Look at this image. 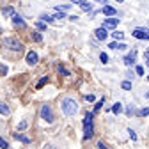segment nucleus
<instances>
[{
  "label": "nucleus",
  "instance_id": "obj_32",
  "mask_svg": "<svg viewBox=\"0 0 149 149\" xmlns=\"http://www.w3.org/2000/svg\"><path fill=\"white\" fill-rule=\"evenodd\" d=\"M98 149H108V146H107L103 140H100V142H98Z\"/></svg>",
  "mask_w": 149,
  "mask_h": 149
},
{
  "label": "nucleus",
  "instance_id": "obj_29",
  "mask_svg": "<svg viewBox=\"0 0 149 149\" xmlns=\"http://www.w3.org/2000/svg\"><path fill=\"white\" fill-rule=\"evenodd\" d=\"M0 147H2V149H9V144H7V140H4L2 137H0Z\"/></svg>",
  "mask_w": 149,
  "mask_h": 149
},
{
  "label": "nucleus",
  "instance_id": "obj_12",
  "mask_svg": "<svg viewBox=\"0 0 149 149\" xmlns=\"http://www.w3.org/2000/svg\"><path fill=\"white\" fill-rule=\"evenodd\" d=\"M112 50H126L128 48V45H124V43H117V41H114V43H110L108 45Z\"/></svg>",
  "mask_w": 149,
  "mask_h": 149
},
{
  "label": "nucleus",
  "instance_id": "obj_11",
  "mask_svg": "<svg viewBox=\"0 0 149 149\" xmlns=\"http://www.w3.org/2000/svg\"><path fill=\"white\" fill-rule=\"evenodd\" d=\"M101 13L107 14V16H117V11L114 7H110V6H103L101 7Z\"/></svg>",
  "mask_w": 149,
  "mask_h": 149
},
{
  "label": "nucleus",
  "instance_id": "obj_47",
  "mask_svg": "<svg viewBox=\"0 0 149 149\" xmlns=\"http://www.w3.org/2000/svg\"><path fill=\"white\" fill-rule=\"evenodd\" d=\"M147 80H149V77H147Z\"/></svg>",
  "mask_w": 149,
  "mask_h": 149
},
{
  "label": "nucleus",
  "instance_id": "obj_9",
  "mask_svg": "<svg viewBox=\"0 0 149 149\" xmlns=\"http://www.w3.org/2000/svg\"><path fill=\"white\" fill-rule=\"evenodd\" d=\"M94 34H96V39H100V41H105L107 37H108V32H107V29H105V27L96 29V30H94Z\"/></svg>",
  "mask_w": 149,
  "mask_h": 149
},
{
  "label": "nucleus",
  "instance_id": "obj_8",
  "mask_svg": "<svg viewBox=\"0 0 149 149\" xmlns=\"http://www.w3.org/2000/svg\"><path fill=\"white\" fill-rule=\"evenodd\" d=\"M13 23H14L16 27H20V29H25V27H27V23L23 22V18L18 14V13H14V14H13Z\"/></svg>",
  "mask_w": 149,
  "mask_h": 149
},
{
  "label": "nucleus",
  "instance_id": "obj_39",
  "mask_svg": "<svg viewBox=\"0 0 149 149\" xmlns=\"http://www.w3.org/2000/svg\"><path fill=\"white\" fill-rule=\"evenodd\" d=\"M126 77H128V78H133L135 74H133V71H128V73H126Z\"/></svg>",
  "mask_w": 149,
  "mask_h": 149
},
{
  "label": "nucleus",
  "instance_id": "obj_33",
  "mask_svg": "<svg viewBox=\"0 0 149 149\" xmlns=\"http://www.w3.org/2000/svg\"><path fill=\"white\" fill-rule=\"evenodd\" d=\"M7 71H9V68H7V66H4V64L0 66V73H2V74H7Z\"/></svg>",
  "mask_w": 149,
  "mask_h": 149
},
{
  "label": "nucleus",
  "instance_id": "obj_2",
  "mask_svg": "<svg viewBox=\"0 0 149 149\" xmlns=\"http://www.w3.org/2000/svg\"><path fill=\"white\" fill-rule=\"evenodd\" d=\"M92 119H94V114H85L84 117V140H89L92 135H94V124H92Z\"/></svg>",
  "mask_w": 149,
  "mask_h": 149
},
{
  "label": "nucleus",
  "instance_id": "obj_45",
  "mask_svg": "<svg viewBox=\"0 0 149 149\" xmlns=\"http://www.w3.org/2000/svg\"><path fill=\"white\" fill-rule=\"evenodd\" d=\"M117 2H119V4H123V0H117Z\"/></svg>",
  "mask_w": 149,
  "mask_h": 149
},
{
  "label": "nucleus",
  "instance_id": "obj_42",
  "mask_svg": "<svg viewBox=\"0 0 149 149\" xmlns=\"http://www.w3.org/2000/svg\"><path fill=\"white\" fill-rule=\"evenodd\" d=\"M96 2H100V4H107V0H96Z\"/></svg>",
  "mask_w": 149,
  "mask_h": 149
},
{
  "label": "nucleus",
  "instance_id": "obj_30",
  "mask_svg": "<svg viewBox=\"0 0 149 149\" xmlns=\"http://www.w3.org/2000/svg\"><path fill=\"white\" fill-rule=\"evenodd\" d=\"M100 61H101L103 64H107V62H108V55H107V53H100Z\"/></svg>",
  "mask_w": 149,
  "mask_h": 149
},
{
  "label": "nucleus",
  "instance_id": "obj_34",
  "mask_svg": "<svg viewBox=\"0 0 149 149\" xmlns=\"http://www.w3.org/2000/svg\"><path fill=\"white\" fill-rule=\"evenodd\" d=\"M94 100H96V98H94V94H87V96H85V101H89V103H92Z\"/></svg>",
  "mask_w": 149,
  "mask_h": 149
},
{
  "label": "nucleus",
  "instance_id": "obj_44",
  "mask_svg": "<svg viewBox=\"0 0 149 149\" xmlns=\"http://www.w3.org/2000/svg\"><path fill=\"white\" fill-rule=\"evenodd\" d=\"M146 64H147V66H149V59H147V61H146Z\"/></svg>",
  "mask_w": 149,
  "mask_h": 149
},
{
  "label": "nucleus",
  "instance_id": "obj_43",
  "mask_svg": "<svg viewBox=\"0 0 149 149\" xmlns=\"http://www.w3.org/2000/svg\"><path fill=\"white\" fill-rule=\"evenodd\" d=\"M146 98H149V91H147V92H146Z\"/></svg>",
  "mask_w": 149,
  "mask_h": 149
},
{
  "label": "nucleus",
  "instance_id": "obj_14",
  "mask_svg": "<svg viewBox=\"0 0 149 149\" xmlns=\"http://www.w3.org/2000/svg\"><path fill=\"white\" fill-rule=\"evenodd\" d=\"M0 114H2V116H9V107L6 103H2V101H0Z\"/></svg>",
  "mask_w": 149,
  "mask_h": 149
},
{
  "label": "nucleus",
  "instance_id": "obj_7",
  "mask_svg": "<svg viewBox=\"0 0 149 149\" xmlns=\"http://www.w3.org/2000/svg\"><path fill=\"white\" fill-rule=\"evenodd\" d=\"M135 57H137V53H135V50H132V52H130L126 57L123 59V62H124L126 66H133V64H135Z\"/></svg>",
  "mask_w": 149,
  "mask_h": 149
},
{
  "label": "nucleus",
  "instance_id": "obj_16",
  "mask_svg": "<svg viewBox=\"0 0 149 149\" xmlns=\"http://www.w3.org/2000/svg\"><path fill=\"white\" fill-rule=\"evenodd\" d=\"M80 7H82V11H85V13H91V11H92V4H89L87 0H85L84 4H80Z\"/></svg>",
  "mask_w": 149,
  "mask_h": 149
},
{
  "label": "nucleus",
  "instance_id": "obj_4",
  "mask_svg": "<svg viewBox=\"0 0 149 149\" xmlns=\"http://www.w3.org/2000/svg\"><path fill=\"white\" fill-rule=\"evenodd\" d=\"M41 119H45L46 123H53V112H52V107L48 105V103H45L43 107H41Z\"/></svg>",
  "mask_w": 149,
  "mask_h": 149
},
{
  "label": "nucleus",
  "instance_id": "obj_21",
  "mask_svg": "<svg viewBox=\"0 0 149 149\" xmlns=\"http://www.w3.org/2000/svg\"><path fill=\"white\" fill-rule=\"evenodd\" d=\"M137 116H140V117H146V116H149V108L146 107V108H140L139 112H137Z\"/></svg>",
  "mask_w": 149,
  "mask_h": 149
},
{
  "label": "nucleus",
  "instance_id": "obj_19",
  "mask_svg": "<svg viewBox=\"0 0 149 149\" xmlns=\"http://www.w3.org/2000/svg\"><path fill=\"white\" fill-rule=\"evenodd\" d=\"M105 105V98H101V100H98V103L94 105V114H96V112H100V108Z\"/></svg>",
  "mask_w": 149,
  "mask_h": 149
},
{
  "label": "nucleus",
  "instance_id": "obj_20",
  "mask_svg": "<svg viewBox=\"0 0 149 149\" xmlns=\"http://www.w3.org/2000/svg\"><path fill=\"white\" fill-rule=\"evenodd\" d=\"M41 22H45V23H52V22H53V18H52L50 14H41Z\"/></svg>",
  "mask_w": 149,
  "mask_h": 149
},
{
  "label": "nucleus",
  "instance_id": "obj_10",
  "mask_svg": "<svg viewBox=\"0 0 149 149\" xmlns=\"http://www.w3.org/2000/svg\"><path fill=\"white\" fill-rule=\"evenodd\" d=\"M37 59H39V57H37V53H36V52H32V50H30V52L27 53V64H30V66H32V64H36V62H37Z\"/></svg>",
  "mask_w": 149,
  "mask_h": 149
},
{
  "label": "nucleus",
  "instance_id": "obj_40",
  "mask_svg": "<svg viewBox=\"0 0 149 149\" xmlns=\"http://www.w3.org/2000/svg\"><path fill=\"white\" fill-rule=\"evenodd\" d=\"M144 57H147V59H149V48H147V50L144 52Z\"/></svg>",
  "mask_w": 149,
  "mask_h": 149
},
{
  "label": "nucleus",
  "instance_id": "obj_31",
  "mask_svg": "<svg viewBox=\"0 0 149 149\" xmlns=\"http://www.w3.org/2000/svg\"><path fill=\"white\" fill-rule=\"evenodd\" d=\"M135 73L142 77V74H144V68H142V66H137V68H135Z\"/></svg>",
  "mask_w": 149,
  "mask_h": 149
},
{
  "label": "nucleus",
  "instance_id": "obj_41",
  "mask_svg": "<svg viewBox=\"0 0 149 149\" xmlns=\"http://www.w3.org/2000/svg\"><path fill=\"white\" fill-rule=\"evenodd\" d=\"M45 149H57V147H55V146H46Z\"/></svg>",
  "mask_w": 149,
  "mask_h": 149
},
{
  "label": "nucleus",
  "instance_id": "obj_1",
  "mask_svg": "<svg viewBox=\"0 0 149 149\" xmlns=\"http://www.w3.org/2000/svg\"><path fill=\"white\" fill-rule=\"evenodd\" d=\"M61 107H62V112H64L68 117H73L78 112V103L74 101L73 98H64L61 101Z\"/></svg>",
  "mask_w": 149,
  "mask_h": 149
},
{
  "label": "nucleus",
  "instance_id": "obj_46",
  "mask_svg": "<svg viewBox=\"0 0 149 149\" xmlns=\"http://www.w3.org/2000/svg\"><path fill=\"white\" fill-rule=\"evenodd\" d=\"M147 41H149V34H147Z\"/></svg>",
  "mask_w": 149,
  "mask_h": 149
},
{
  "label": "nucleus",
  "instance_id": "obj_35",
  "mask_svg": "<svg viewBox=\"0 0 149 149\" xmlns=\"http://www.w3.org/2000/svg\"><path fill=\"white\" fill-rule=\"evenodd\" d=\"M128 133H130V137H132V140H137V133L133 132V130H128Z\"/></svg>",
  "mask_w": 149,
  "mask_h": 149
},
{
  "label": "nucleus",
  "instance_id": "obj_23",
  "mask_svg": "<svg viewBox=\"0 0 149 149\" xmlns=\"http://www.w3.org/2000/svg\"><path fill=\"white\" fill-rule=\"evenodd\" d=\"M46 82H48V77H43V78H41L39 82H37V85H36V89H41V87H43V85H45Z\"/></svg>",
  "mask_w": 149,
  "mask_h": 149
},
{
  "label": "nucleus",
  "instance_id": "obj_13",
  "mask_svg": "<svg viewBox=\"0 0 149 149\" xmlns=\"http://www.w3.org/2000/svg\"><path fill=\"white\" fill-rule=\"evenodd\" d=\"M14 139L20 140V142H23V144H30V139L25 137V135H20V133H14Z\"/></svg>",
  "mask_w": 149,
  "mask_h": 149
},
{
  "label": "nucleus",
  "instance_id": "obj_25",
  "mask_svg": "<svg viewBox=\"0 0 149 149\" xmlns=\"http://www.w3.org/2000/svg\"><path fill=\"white\" fill-rule=\"evenodd\" d=\"M69 7H71V4H64V6H57V7H55V11H62V13H64V11H68Z\"/></svg>",
  "mask_w": 149,
  "mask_h": 149
},
{
  "label": "nucleus",
  "instance_id": "obj_26",
  "mask_svg": "<svg viewBox=\"0 0 149 149\" xmlns=\"http://www.w3.org/2000/svg\"><path fill=\"white\" fill-rule=\"evenodd\" d=\"M27 126H29V123H27V121H22L20 124H18V132H23Z\"/></svg>",
  "mask_w": 149,
  "mask_h": 149
},
{
  "label": "nucleus",
  "instance_id": "obj_38",
  "mask_svg": "<svg viewBox=\"0 0 149 149\" xmlns=\"http://www.w3.org/2000/svg\"><path fill=\"white\" fill-rule=\"evenodd\" d=\"M69 20H71V22H77V20H78V16H77V14H73V16H69Z\"/></svg>",
  "mask_w": 149,
  "mask_h": 149
},
{
  "label": "nucleus",
  "instance_id": "obj_6",
  "mask_svg": "<svg viewBox=\"0 0 149 149\" xmlns=\"http://www.w3.org/2000/svg\"><path fill=\"white\" fill-rule=\"evenodd\" d=\"M117 25H119V18H105L101 27H105V29H117Z\"/></svg>",
  "mask_w": 149,
  "mask_h": 149
},
{
  "label": "nucleus",
  "instance_id": "obj_24",
  "mask_svg": "<svg viewBox=\"0 0 149 149\" xmlns=\"http://www.w3.org/2000/svg\"><path fill=\"white\" fill-rule=\"evenodd\" d=\"M121 87H123L124 91H130V89H132V82H130V80H124V82L121 84Z\"/></svg>",
  "mask_w": 149,
  "mask_h": 149
},
{
  "label": "nucleus",
  "instance_id": "obj_27",
  "mask_svg": "<svg viewBox=\"0 0 149 149\" xmlns=\"http://www.w3.org/2000/svg\"><path fill=\"white\" fill-rule=\"evenodd\" d=\"M36 27L39 29V30H46V23L45 22H36Z\"/></svg>",
  "mask_w": 149,
  "mask_h": 149
},
{
  "label": "nucleus",
  "instance_id": "obj_5",
  "mask_svg": "<svg viewBox=\"0 0 149 149\" xmlns=\"http://www.w3.org/2000/svg\"><path fill=\"white\" fill-rule=\"evenodd\" d=\"M147 34H149V29H146V27H137L132 32V36L135 39H147Z\"/></svg>",
  "mask_w": 149,
  "mask_h": 149
},
{
  "label": "nucleus",
  "instance_id": "obj_37",
  "mask_svg": "<svg viewBox=\"0 0 149 149\" xmlns=\"http://www.w3.org/2000/svg\"><path fill=\"white\" fill-rule=\"evenodd\" d=\"M71 2H73V4H78V6H80V4H84V2H85V0H71Z\"/></svg>",
  "mask_w": 149,
  "mask_h": 149
},
{
  "label": "nucleus",
  "instance_id": "obj_15",
  "mask_svg": "<svg viewBox=\"0 0 149 149\" xmlns=\"http://www.w3.org/2000/svg\"><path fill=\"white\" fill-rule=\"evenodd\" d=\"M2 14H4V16H13V14H14V9H13L11 6H7V7H2Z\"/></svg>",
  "mask_w": 149,
  "mask_h": 149
},
{
  "label": "nucleus",
  "instance_id": "obj_18",
  "mask_svg": "<svg viewBox=\"0 0 149 149\" xmlns=\"http://www.w3.org/2000/svg\"><path fill=\"white\" fill-rule=\"evenodd\" d=\"M112 112H114V114H121V112H123V105L121 103H116L114 107H112Z\"/></svg>",
  "mask_w": 149,
  "mask_h": 149
},
{
  "label": "nucleus",
  "instance_id": "obj_3",
  "mask_svg": "<svg viewBox=\"0 0 149 149\" xmlns=\"http://www.w3.org/2000/svg\"><path fill=\"white\" fill-rule=\"evenodd\" d=\"M2 45H4V46H7V48H9V50H13V52H22V50H23V45L18 41V39H14V37H4Z\"/></svg>",
  "mask_w": 149,
  "mask_h": 149
},
{
  "label": "nucleus",
  "instance_id": "obj_17",
  "mask_svg": "<svg viewBox=\"0 0 149 149\" xmlns=\"http://www.w3.org/2000/svg\"><path fill=\"white\" fill-rule=\"evenodd\" d=\"M112 37H114L116 41H121L123 37H124V32H119V30H116V32H112Z\"/></svg>",
  "mask_w": 149,
  "mask_h": 149
},
{
  "label": "nucleus",
  "instance_id": "obj_28",
  "mask_svg": "<svg viewBox=\"0 0 149 149\" xmlns=\"http://www.w3.org/2000/svg\"><path fill=\"white\" fill-rule=\"evenodd\" d=\"M57 69H59V73H62V74H66V77H68V74H71V73H69V71H68V69H66L64 66H61V64H59V68H57Z\"/></svg>",
  "mask_w": 149,
  "mask_h": 149
},
{
  "label": "nucleus",
  "instance_id": "obj_36",
  "mask_svg": "<svg viewBox=\"0 0 149 149\" xmlns=\"http://www.w3.org/2000/svg\"><path fill=\"white\" fill-rule=\"evenodd\" d=\"M133 110H135V108H133L132 105H130V107L126 108V116H132V114H133Z\"/></svg>",
  "mask_w": 149,
  "mask_h": 149
},
{
  "label": "nucleus",
  "instance_id": "obj_22",
  "mask_svg": "<svg viewBox=\"0 0 149 149\" xmlns=\"http://www.w3.org/2000/svg\"><path fill=\"white\" fill-rule=\"evenodd\" d=\"M32 39L37 41V43H41V41H43V36H41L39 32H34V34H32Z\"/></svg>",
  "mask_w": 149,
  "mask_h": 149
}]
</instances>
